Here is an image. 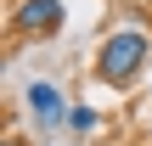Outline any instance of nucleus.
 <instances>
[{
  "instance_id": "obj_1",
  "label": "nucleus",
  "mask_w": 152,
  "mask_h": 146,
  "mask_svg": "<svg viewBox=\"0 0 152 146\" xmlns=\"http://www.w3.org/2000/svg\"><path fill=\"white\" fill-rule=\"evenodd\" d=\"M141 62H147V34L124 23V28L107 34V45L96 51V79H102V84H130V79L141 73Z\"/></svg>"
},
{
  "instance_id": "obj_2",
  "label": "nucleus",
  "mask_w": 152,
  "mask_h": 146,
  "mask_svg": "<svg viewBox=\"0 0 152 146\" xmlns=\"http://www.w3.org/2000/svg\"><path fill=\"white\" fill-rule=\"evenodd\" d=\"M11 28H17V34H34V39H51V34L62 28V0H17Z\"/></svg>"
},
{
  "instance_id": "obj_3",
  "label": "nucleus",
  "mask_w": 152,
  "mask_h": 146,
  "mask_svg": "<svg viewBox=\"0 0 152 146\" xmlns=\"http://www.w3.org/2000/svg\"><path fill=\"white\" fill-rule=\"evenodd\" d=\"M28 113H34V124H39V129L68 124V107H62L56 84H45V79H34V84H28Z\"/></svg>"
},
{
  "instance_id": "obj_4",
  "label": "nucleus",
  "mask_w": 152,
  "mask_h": 146,
  "mask_svg": "<svg viewBox=\"0 0 152 146\" xmlns=\"http://www.w3.org/2000/svg\"><path fill=\"white\" fill-rule=\"evenodd\" d=\"M68 129H73V135H96V129H102V113H96L90 101H79V107H68Z\"/></svg>"
},
{
  "instance_id": "obj_5",
  "label": "nucleus",
  "mask_w": 152,
  "mask_h": 146,
  "mask_svg": "<svg viewBox=\"0 0 152 146\" xmlns=\"http://www.w3.org/2000/svg\"><path fill=\"white\" fill-rule=\"evenodd\" d=\"M6 146H23V141H17V135H11V141H6Z\"/></svg>"
}]
</instances>
